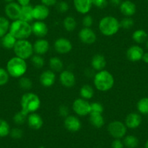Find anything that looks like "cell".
Instances as JSON below:
<instances>
[{"instance_id":"obj_5","label":"cell","mask_w":148,"mask_h":148,"mask_svg":"<svg viewBox=\"0 0 148 148\" xmlns=\"http://www.w3.org/2000/svg\"><path fill=\"white\" fill-rule=\"evenodd\" d=\"M21 110L25 114L36 113L41 107L40 97L35 93L26 92L21 97Z\"/></svg>"},{"instance_id":"obj_29","label":"cell","mask_w":148,"mask_h":148,"mask_svg":"<svg viewBox=\"0 0 148 148\" xmlns=\"http://www.w3.org/2000/svg\"><path fill=\"white\" fill-rule=\"evenodd\" d=\"M94 94H95V92H94L93 87L89 84H84L79 90L81 98H83L86 100L92 99L94 96Z\"/></svg>"},{"instance_id":"obj_26","label":"cell","mask_w":148,"mask_h":148,"mask_svg":"<svg viewBox=\"0 0 148 148\" xmlns=\"http://www.w3.org/2000/svg\"><path fill=\"white\" fill-rule=\"evenodd\" d=\"M89 123L96 129H100L105 125V119L102 114H89Z\"/></svg>"},{"instance_id":"obj_49","label":"cell","mask_w":148,"mask_h":148,"mask_svg":"<svg viewBox=\"0 0 148 148\" xmlns=\"http://www.w3.org/2000/svg\"><path fill=\"white\" fill-rule=\"evenodd\" d=\"M94 71H95L92 68H91V69H86L85 71V76H88V77H94L95 74V73Z\"/></svg>"},{"instance_id":"obj_17","label":"cell","mask_w":148,"mask_h":148,"mask_svg":"<svg viewBox=\"0 0 148 148\" xmlns=\"http://www.w3.org/2000/svg\"><path fill=\"white\" fill-rule=\"evenodd\" d=\"M40 84L45 88H49L53 86L56 82V74L52 70L44 71L39 76Z\"/></svg>"},{"instance_id":"obj_30","label":"cell","mask_w":148,"mask_h":148,"mask_svg":"<svg viewBox=\"0 0 148 148\" xmlns=\"http://www.w3.org/2000/svg\"><path fill=\"white\" fill-rule=\"evenodd\" d=\"M62 25H63L65 31H68V32H71V31H73L74 30L76 29V26H77V22H76V19L73 17L68 15V16H66L64 18Z\"/></svg>"},{"instance_id":"obj_47","label":"cell","mask_w":148,"mask_h":148,"mask_svg":"<svg viewBox=\"0 0 148 148\" xmlns=\"http://www.w3.org/2000/svg\"><path fill=\"white\" fill-rule=\"evenodd\" d=\"M40 1L41 4L48 7V8L55 6L58 2V0H40Z\"/></svg>"},{"instance_id":"obj_18","label":"cell","mask_w":148,"mask_h":148,"mask_svg":"<svg viewBox=\"0 0 148 148\" xmlns=\"http://www.w3.org/2000/svg\"><path fill=\"white\" fill-rule=\"evenodd\" d=\"M73 6L76 12L82 15H87L92 10V0H73Z\"/></svg>"},{"instance_id":"obj_11","label":"cell","mask_w":148,"mask_h":148,"mask_svg":"<svg viewBox=\"0 0 148 148\" xmlns=\"http://www.w3.org/2000/svg\"><path fill=\"white\" fill-rule=\"evenodd\" d=\"M21 12V6L18 2H12L5 5V13L7 18L11 21H16L20 19Z\"/></svg>"},{"instance_id":"obj_15","label":"cell","mask_w":148,"mask_h":148,"mask_svg":"<svg viewBox=\"0 0 148 148\" xmlns=\"http://www.w3.org/2000/svg\"><path fill=\"white\" fill-rule=\"evenodd\" d=\"M32 34L39 39H42L46 36L49 31L47 25L45 21H35V22L31 24Z\"/></svg>"},{"instance_id":"obj_20","label":"cell","mask_w":148,"mask_h":148,"mask_svg":"<svg viewBox=\"0 0 148 148\" xmlns=\"http://www.w3.org/2000/svg\"><path fill=\"white\" fill-rule=\"evenodd\" d=\"M127 129H135L139 127L142 123V117L140 114L137 113H130L126 116L124 121Z\"/></svg>"},{"instance_id":"obj_41","label":"cell","mask_w":148,"mask_h":148,"mask_svg":"<svg viewBox=\"0 0 148 148\" xmlns=\"http://www.w3.org/2000/svg\"><path fill=\"white\" fill-rule=\"evenodd\" d=\"M11 137L14 139H20L23 136V131L20 128H14L11 129L10 133Z\"/></svg>"},{"instance_id":"obj_13","label":"cell","mask_w":148,"mask_h":148,"mask_svg":"<svg viewBox=\"0 0 148 148\" xmlns=\"http://www.w3.org/2000/svg\"><path fill=\"white\" fill-rule=\"evenodd\" d=\"M64 126L70 132L76 133L82 129V122L76 116L69 115L64 119Z\"/></svg>"},{"instance_id":"obj_39","label":"cell","mask_w":148,"mask_h":148,"mask_svg":"<svg viewBox=\"0 0 148 148\" xmlns=\"http://www.w3.org/2000/svg\"><path fill=\"white\" fill-rule=\"evenodd\" d=\"M134 25V21L132 19V17H124L120 21L121 28L124 30H129Z\"/></svg>"},{"instance_id":"obj_27","label":"cell","mask_w":148,"mask_h":148,"mask_svg":"<svg viewBox=\"0 0 148 148\" xmlns=\"http://www.w3.org/2000/svg\"><path fill=\"white\" fill-rule=\"evenodd\" d=\"M49 66L54 72H61L63 69V62L58 57H52L49 60Z\"/></svg>"},{"instance_id":"obj_6","label":"cell","mask_w":148,"mask_h":148,"mask_svg":"<svg viewBox=\"0 0 148 148\" xmlns=\"http://www.w3.org/2000/svg\"><path fill=\"white\" fill-rule=\"evenodd\" d=\"M13 51L15 56L25 60L31 59V57L34 55L33 44L28 39L17 41L13 48Z\"/></svg>"},{"instance_id":"obj_22","label":"cell","mask_w":148,"mask_h":148,"mask_svg":"<svg viewBox=\"0 0 148 148\" xmlns=\"http://www.w3.org/2000/svg\"><path fill=\"white\" fill-rule=\"evenodd\" d=\"M119 10L124 17H132L136 13V6L130 0H125L121 3Z\"/></svg>"},{"instance_id":"obj_24","label":"cell","mask_w":148,"mask_h":148,"mask_svg":"<svg viewBox=\"0 0 148 148\" xmlns=\"http://www.w3.org/2000/svg\"><path fill=\"white\" fill-rule=\"evenodd\" d=\"M17 41L18 40L15 37L10 33L8 32V34H6L1 38V45L5 49H13Z\"/></svg>"},{"instance_id":"obj_1","label":"cell","mask_w":148,"mask_h":148,"mask_svg":"<svg viewBox=\"0 0 148 148\" xmlns=\"http://www.w3.org/2000/svg\"><path fill=\"white\" fill-rule=\"evenodd\" d=\"M93 84L98 91L105 92L113 87L115 79L110 72L104 69L95 73L93 77Z\"/></svg>"},{"instance_id":"obj_9","label":"cell","mask_w":148,"mask_h":148,"mask_svg":"<svg viewBox=\"0 0 148 148\" xmlns=\"http://www.w3.org/2000/svg\"><path fill=\"white\" fill-rule=\"evenodd\" d=\"M54 49L60 55H65L71 52L73 49V45L71 41L65 37H60L54 42Z\"/></svg>"},{"instance_id":"obj_46","label":"cell","mask_w":148,"mask_h":148,"mask_svg":"<svg viewBox=\"0 0 148 148\" xmlns=\"http://www.w3.org/2000/svg\"><path fill=\"white\" fill-rule=\"evenodd\" d=\"M124 145H123V141L121 140L120 139H114L112 144H111V148H123Z\"/></svg>"},{"instance_id":"obj_43","label":"cell","mask_w":148,"mask_h":148,"mask_svg":"<svg viewBox=\"0 0 148 148\" xmlns=\"http://www.w3.org/2000/svg\"><path fill=\"white\" fill-rule=\"evenodd\" d=\"M94 23V19L92 15H85L82 19V24L84 27L86 28H91Z\"/></svg>"},{"instance_id":"obj_38","label":"cell","mask_w":148,"mask_h":148,"mask_svg":"<svg viewBox=\"0 0 148 148\" xmlns=\"http://www.w3.org/2000/svg\"><path fill=\"white\" fill-rule=\"evenodd\" d=\"M104 107L100 102H93L90 103V113L89 114H102Z\"/></svg>"},{"instance_id":"obj_45","label":"cell","mask_w":148,"mask_h":148,"mask_svg":"<svg viewBox=\"0 0 148 148\" xmlns=\"http://www.w3.org/2000/svg\"><path fill=\"white\" fill-rule=\"evenodd\" d=\"M92 2L93 6H95L99 9H103L106 8L108 4V0H92Z\"/></svg>"},{"instance_id":"obj_40","label":"cell","mask_w":148,"mask_h":148,"mask_svg":"<svg viewBox=\"0 0 148 148\" xmlns=\"http://www.w3.org/2000/svg\"><path fill=\"white\" fill-rule=\"evenodd\" d=\"M10 75L6 69L0 67V86H5L9 82Z\"/></svg>"},{"instance_id":"obj_8","label":"cell","mask_w":148,"mask_h":148,"mask_svg":"<svg viewBox=\"0 0 148 148\" xmlns=\"http://www.w3.org/2000/svg\"><path fill=\"white\" fill-rule=\"evenodd\" d=\"M73 112L80 117L89 116L90 113V102L83 98H77L72 104Z\"/></svg>"},{"instance_id":"obj_2","label":"cell","mask_w":148,"mask_h":148,"mask_svg":"<svg viewBox=\"0 0 148 148\" xmlns=\"http://www.w3.org/2000/svg\"><path fill=\"white\" fill-rule=\"evenodd\" d=\"M98 28L99 32L105 36H113L120 30V21L116 17L106 15L99 21Z\"/></svg>"},{"instance_id":"obj_19","label":"cell","mask_w":148,"mask_h":148,"mask_svg":"<svg viewBox=\"0 0 148 148\" xmlns=\"http://www.w3.org/2000/svg\"><path fill=\"white\" fill-rule=\"evenodd\" d=\"M27 123L31 129L34 130H39L43 126L44 121L42 116L36 112L28 115Z\"/></svg>"},{"instance_id":"obj_42","label":"cell","mask_w":148,"mask_h":148,"mask_svg":"<svg viewBox=\"0 0 148 148\" xmlns=\"http://www.w3.org/2000/svg\"><path fill=\"white\" fill-rule=\"evenodd\" d=\"M56 8L58 12L60 13H65L69 10V5L65 1H60L58 2L56 5Z\"/></svg>"},{"instance_id":"obj_4","label":"cell","mask_w":148,"mask_h":148,"mask_svg":"<svg viewBox=\"0 0 148 148\" xmlns=\"http://www.w3.org/2000/svg\"><path fill=\"white\" fill-rule=\"evenodd\" d=\"M6 70L10 76L12 78H20L24 76L28 70V65L26 60L18 57H13L10 58L7 62Z\"/></svg>"},{"instance_id":"obj_25","label":"cell","mask_w":148,"mask_h":148,"mask_svg":"<svg viewBox=\"0 0 148 148\" xmlns=\"http://www.w3.org/2000/svg\"><path fill=\"white\" fill-rule=\"evenodd\" d=\"M20 19L28 23H31L34 21V18H33V7L31 5L21 7Z\"/></svg>"},{"instance_id":"obj_44","label":"cell","mask_w":148,"mask_h":148,"mask_svg":"<svg viewBox=\"0 0 148 148\" xmlns=\"http://www.w3.org/2000/svg\"><path fill=\"white\" fill-rule=\"evenodd\" d=\"M69 108L68 106L65 105H62L59 107L58 109V113H59L60 116L62 118H66L67 116H69Z\"/></svg>"},{"instance_id":"obj_35","label":"cell","mask_w":148,"mask_h":148,"mask_svg":"<svg viewBox=\"0 0 148 148\" xmlns=\"http://www.w3.org/2000/svg\"><path fill=\"white\" fill-rule=\"evenodd\" d=\"M10 126L5 119H0V137H6L10 133Z\"/></svg>"},{"instance_id":"obj_53","label":"cell","mask_w":148,"mask_h":148,"mask_svg":"<svg viewBox=\"0 0 148 148\" xmlns=\"http://www.w3.org/2000/svg\"><path fill=\"white\" fill-rule=\"evenodd\" d=\"M145 148H148V139H147V140L146 141V142H145Z\"/></svg>"},{"instance_id":"obj_48","label":"cell","mask_w":148,"mask_h":148,"mask_svg":"<svg viewBox=\"0 0 148 148\" xmlns=\"http://www.w3.org/2000/svg\"><path fill=\"white\" fill-rule=\"evenodd\" d=\"M17 2H18L21 7H24L30 5L31 0H17Z\"/></svg>"},{"instance_id":"obj_7","label":"cell","mask_w":148,"mask_h":148,"mask_svg":"<svg viewBox=\"0 0 148 148\" xmlns=\"http://www.w3.org/2000/svg\"><path fill=\"white\" fill-rule=\"evenodd\" d=\"M108 132L114 139H122L126 135L127 127L124 123L120 121H113L108 125Z\"/></svg>"},{"instance_id":"obj_10","label":"cell","mask_w":148,"mask_h":148,"mask_svg":"<svg viewBox=\"0 0 148 148\" xmlns=\"http://www.w3.org/2000/svg\"><path fill=\"white\" fill-rule=\"evenodd\" d=\"M79 38L85 45H93L97 41V34L91 28L83 27L79 32Z\"/></svg>"},{"instance_id":"obj_14","label":"cell","mask_w":148,"mask_h":148,"mask_svg":"<svg viewBox=\"0 0 148 148\" xmlns=\"http://www.w3.org/2000/svg\"><path fill=\"white\" fill-rule=\"evenodd\" d=\"M49 15H50L49 8L42 4H39L33 7V18L35 21H45L49 18Z\"/></svg>"},{"instance_id":"obj_31","label":"cell","mask_w":148,"mask_h":148,"mask_svg":"<svg viewBox=\"0 0 148 148\" xmlns=\"http://www.w3.org/2000/svg\"><path fill=\"white\" fill-rule=\"evenodd\" d=\"M123 145L127 148H136L139 144L138 138L134 135H126L123 137Z\"/></svg>"},{"instance_id":"obj_52","label":"cell","mask_w":148,"mask_h":148,"mask_svg":"<svg viewBox=\"0 0 148 148\" xmlns=\"http://www.w3.org/2000/svg\"><path fill=\"white\" fill-rule=\"evenodd\" d=\"M4 1H5L7 4L10 3V2H15V0H4Z\"/></svg>"},{"instance_id":"obj_28","label":"cell","mask_w":148,"mask_h":148,"mask_svg":"<svg viewBox=\"0 0 148 148\" xmlns=\"http://www.w3.org/2000/svg\"><path fill=\"white\" fill-rule=\"evenodd\" d=\"M132 37L136 44H142L148 39V34L145 30L137 29L134 31Z\"/></svg>"},{"instance_id":"obj_51","label":"cell","mask_w":148,"mask_h":148,"mask_svg":"<svg viewBox=\"0 0 148 148\" xmlns=\"http://www.w3.org/2000/svg\"><path fill=\"white\" fill-rule=\"evenodd\" d=\"M142 60H143L145 63L148 64V52H145L142 56Z\"/></svg>"},{"instance_id":"obj_50","label":"cell","mask_w":148,"mask_h":148,"mask_svg":"<svg viewBox=\"0 0 148 148\" xmlns=\"http://www.w3.org/2000/svg\"><path fill=\"white\" fill-rule=\"evenodd\" d=\"M121 2V0H110V3L113 7H119Z\"/></svg>"},{"instance_id":"obj_32","label":"cell","mask_w":148,"mask_h":148,"mask_svg":"<svg viewBox=\"0 0 148 148\" xmlns=\"http://www.w3.org/2000/svg\"><path fill=\"white\" fill-rule=\"evenodd\" d=\"M136 109L139 114L148 115V97H142L136 103Z\"/></svg>"},{"instance_id":"obj_36","label":"cell","mask_w":148,"mask_h":148,"mask_svg":"<svg viewBox=\"0 0 148 148\" xmlns=\"http://www.w3.org/2000/svg\"><path fill=\"white\" fill-rule=\"evenodd\" d=\"M18 85H19L21 89H23V90L28 91L32 88L33 82L30 78L23 76V77L20 78L19 79V81H18Z\"/></svg>"},{"instance_id":"obj_21","label":"cell","mask_w":148,"mask_h":148,"mask_svg":"<svg viewBox=\"0 0 148 148\" xmlns=\"http://www.w3.org/2000/svg\"><path fill=\"white\" fill-rule=\"evenodd\" d=\"M33 47H34V53L42 56L49 52L50 45L47 39L42 38V39H38L36 41H35Z\"/></svg>"},{"instance_id":"obj_55","label":"cell","mask_w":148,"mask_h":148,"mask_svg":"<svg viewBox=\"0 0 148 148\" xmlns=\"http://www.w3.org/2000/svg\"><path fill=\"white\" fill-rule=\"evenodd\" d=\"M39 148H45V147H44L43 146H41V147H39Z\"/></svg>"},{"instance_id":"obj_37","label":"cell","mask_w":148,"mask_h":148,"mask_svg":"<svg viewBox=\"0 0 148 148\" xmlns=\"http://www.w3.org/2000/svg\"><path fill=\"white\" fill-rule=\"evenodd\" d=\"M27 117L28 115L23 113L22 110H20L19 112L15 113L13 116V122L17 125H22L27 121Z\"/></svg>"},{"instance_id":"obj_12","label":"cell","mask_w":148,"mask_h":148,"mask_svg":"<svg viewBox=\"0 0 148 148\" xmlns=\"http://www.w3.org/2000/svg\"><path fill=\"white\" fill-rule=\"evenodd\" d=\"M59 81L61 84L65 88H72L76 82L75 74L70 70H64L60 73Z\"/></svg>"},{"instance_id":"obj_33","label":"cell","mask_w":148,"mask_h":148,"mask_svg":"<svg viewBox=\"0 0 148 148\" xmlns=\"http://www.w3.org/2000/svg\"><path fill=\"white\" fill-rule=\"evenodd\" d=\"M10 22L5 17L0 16V39L9 32Z\"/></svg>"},{"instance_id":"obj_34","label":"cell","mask_w":148,"mask_h":148,"mask_svg":"<svg viewBox=\"0 0 148 148\" xmlns=\"http://www.w3.org/2000/svg\"><path fill=\"white\" fill-rule=\"evenodd\" d=\"M31 62L32 65H34V67H35L36 69H41L45 65V61L42 55H36V54L31 57Z\"/></svg>"},{"instance_id":"obj_23","label":"cell","mask_w":148,"mask_h":148,"mask_svg":"<svg viewBox=\"0 0 148 148\" xmlns=\"http://www.w3.org/2000/svg\"><path fill=\"white\" fill-rule=\"evenodd\" d=\"M106 64V59L102 54H95L91 60V66L96 72L105 69Z\"/></svg>"},{"instance_id":"obj_16","label":"cell","mask_w":148,"mask_h":148,"mask_svg":"<svg viewBox=\"0 0 148 148\" xmlns=\"http://www.w3.org/2000/svg\"><path fill=\"white\" fill-rule=\"evenodd\" d=\"M144 49L139 45H132L126 50V55L127 59L132 62H136L141 60L143 56Z\"/></svg>"},{"instance_id":"obj_54","label":"cell","mask_w":148,"mask_h":148,"mask_svg":"<svg viewBox=\"0 0 148 148\" xmlns=\"http://www.w3.org/2000/svg\"><path fill=\"white\" fill-rule=\"evenodd\" d=\"M146 47H147V49H148V39L146 41Z\"/></svg>"},{"instance_id":"obj_3","label":"cell","mask_w":148,"mask_h":148,"mask_svg":"<svg viewBox=\"0 0 148 148\" xmlns=\"http://www.w3.org/2000/svg\"><path fill=\"white\" fill-rule=\"evenodd\" d=\"M9 33H10L17 40L28 39L32 34L31 24L21 19L10 23Z\"/></svg>"}]
</instances>
